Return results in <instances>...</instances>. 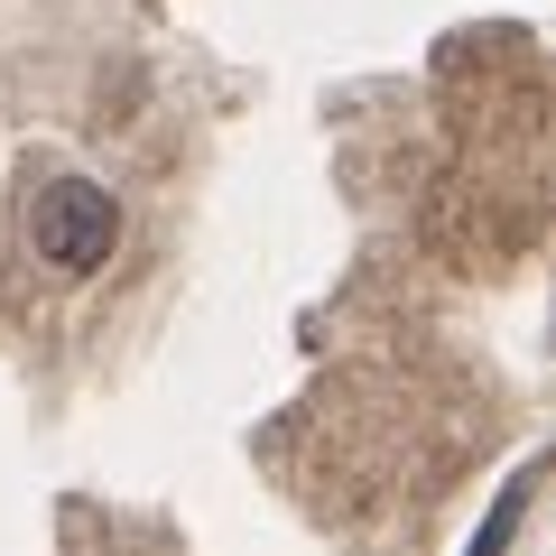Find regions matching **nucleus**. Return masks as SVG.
Segmentation results:
<instances>
[{
    "mask_svg": "<svg viewBox=\"0 0 556 556\" xmlns=\"http://www.w3.org/2000/svg\"><path fill=\"white\" fill-rule=\"evenodd\" d=\"M28 251H38L47 269H65V278H93L102 260L121 251V204H112V186H93V177H47L38 195H28Z\"/></svg>",
    "mask_w": 556,
    "mask_h": 556,
    "instance_id": "1",
    "label": "nucleus"
},
{
    "mask_svg": "<svg viewBox=\"0 0 556 556\" xmlns=\"http://www.w3.org/2000/svg\"><path fill=\"white\" fill-rule=\"evenodd\" d=\"M529 473H538V464H529ZM529 473H519V482H510V492H501V510H492V519H482V538H473V547H482V556H501V547H510V529H519V510H529Z\"/></svg>",
    "mask_w": 556,
    "mask_h": 556,
    "instance_id": "2",
    "label": "nucleus"
}]
</instances>
